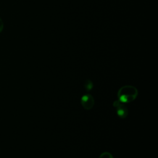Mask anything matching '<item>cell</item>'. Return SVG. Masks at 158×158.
I'll use <instances>...</instances> for the list:
<instances>
[{"mask_svg":"<svg viewBox=\"0 0 158 158\" xmlns=\"http://www.w3.org/2000/svg\"><path fill=\"white\" fill-rule=\"evenodd\" d=\"M113 106L115 108L117 114L120 118H125L127 117L128 114V110L124 103L117 100L114 102Z\"/></svg>","mask_w":158,"mask_h":158,"instance_id":"2","label":"cell"},{"mask_svg":"<svg viewBox=\"0 0 158 158\" xmlns=\"http://www.w3.org/2000/svg\"><path fill=\"white\" fill-rule=\"evenodd\" d=\"M81 104L86 110H90L94 105V98L89 93L82 96L81 98Z\"/></svg>","mask_w":158,"mask_h":158,"instance_id":"3","label":"cell"},{"mask_svg":"<svg viewBox=\"0 0 158 158\" xmlns=\"http://www.w3.org/2000/svg\"><path fill=\"white\" fill-rule=\"evenodd\" d=\"M138 91L137 89L131 85L122 86L117 92L118 100L124 104L133 101L137 97Z\"/></svg>","mask_w":158,"mask_h":158,"instance_id":"1","label":"cell"},{"mask_svg":"<svg viewBox=\"0 0 158 158\" xmlns=\"http://www.w3.org/2000/svg\"><path fill=\"white\" fill-rule=\"evenodd\" d=\"M84 88L86 91H89L93 88V83L90 80H86L84 83Z\"/></svg>","mask_w":158,"mask_h":158,"instance_id":"4","label":"cell"},{"mask_svg":"<svg viewBox=\"0 0 158 158\" xmlns=\"http://www.w3.org/2000/svg\"><path fill=\"white\" fill-rule=\"evenodd\" d=\"M99 158H114V157L109 152H104L99 156Z\"/></svg>","mask_w":158,"mask_h":158,"instance_id":"5","label":"cell"},{"mask_svg":"<svg viewBox=\"0 0 158 158\" xmlns=\"http://www.w3.org/2000/svg\"><path fill=\"white\" fill-rule=\"evenodd\" d=\"M3 27H4V25H3V22H2V19H0V32H1V31H2V30H3Z\"/></svg>","mask_w":158,"mask_h":158,"instance_id":"6","label":"cell"}]
</instances>
